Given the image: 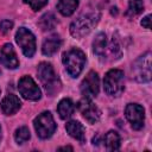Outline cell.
Here are the masks:
<instances>
[{
	"label": "cell",
	"mask_w": 152,
	"mask_h": 152,
	"mask_svg": "<svg viewBox=\"0 0 152 152\" xmlns=\"http://www.w3.org/2000/svg\"><path fill=\"white\" fill-rule=\"evenodd\" d=\"M103 142L107 150L115 151L120 148V135L115 131H109L103 138Z\"/></svg>",
	"instance_id": "19"
},
{
	"label": "cell",
	"mask_w": 152,
	"mask_h": 152,
	"mask_svg": "<svg viewBox=\"0 0 152 152\" xmlns=\"http://www.w3.org/2000/svg\"><path fill=\"white\" fill-rule=\"evenodd\" d=\"M65 150L72 151V147H71V146H64V147H59V148H58V151H65Z\"/></svg>",
	"instance_id": "26"
},
{
	"label": "cell",
	"mask_w": 152,
	"mask_h": 152,
	"mask_svg": "<svg viewBox=\"0 0 152 152\" xmlns=\"http://www.w3.org/2000/svg\"><path fill=\"white\" fill-rule=\"evenodd\" d=\"M62 61L65 65L68 74L71 77H77L82 72L83 66L86 64V55L82 50L74 48L63 53Z\"/></svg>",
	"instance_id": "3"
},
{
	"label": "cell",
	"mask_w": 152,
	"mask_h": 152,
	"mask_svg": "<svg viewBox=\"0 0 152 152\" xmlns=\"http://www.w3.org/2000/svg\"><path fill=\"white\" fill-rule=\"evenodd\" d=\"M65 129L69 133L70 137H72L74 139L78 140L80 142H84L86 141V129L82 126V124H80L78 121H69L65 125Z\"/></svg>",
	"instance_id": "14"
},
{
	"label": "cell",
	"mask_w": 152,
	"mask_h": 152,
	"mask_svg": "<svg viewBox=\"0 0 152 152\" xmlns=\"http://www.w3.org/2000/svg\"><path fill=\"white\" fill-rule=\"evenodd\" d=\"M107 46H108V43H107L106 34L102 33V32L97 33L96 37H95V39L93 40V50H94V53L97 55L99 57H104Z\"/></svg>",
	"instance_id": "16"
},
{
	"label": "cell",
	"mask_w": 152,
	"mask_h": 152,
	"mask_svg": "<svg viewBox=\"0 0 152 152\" xmlns=\"http://www.w3.org/2000/svg\"><path fill=\"white\" fill-rule=\"evenodd\" d=\"M77 6L78 0H59L57 4V10L62 15L69 17L76 11Z\"/></svg>",
	"instance_id": "18"
},
{
	"label": "cell",
	"mask_w": 152,
	"mask_h": 152,
	"mask_svg": "<svg viewBox=\"0 0 152 152\" xmlns=\"http://www.w3.org/2000/svg\"><path fill=\"white\" fill-rule=\"evenodd\" d=\"M13 27V23L11 20H7V19H4L0 21V32L1 33H7L11 31V28Z\"/></svg>",
	"instance_id": "24"
},
{
	"label": "cell",
	"mask_w": 152,
	"mask_h": 152,
	"mask_svg": "<svg viewBox=\"0 0 152 152\" xmlns=\"http://www.w3.org/2000/svg\"><path fill=\"white\" fill-rule=\"evenodd\" d=\"M99 89H100V80L97 72L89 71L81 83V93L83 97H88V99L95 97L99 94Z\"/></svg>",
	"instance_id": "10"
},
{
	"label": "cell",
	"mask_w": 152,
	"mask_h": 152,
	"mask_svg": "<svg viewBox=\"0 0 152 152\" xmlns=\"http://www.w3.org/2000/svg\"><path fill=\"white\" fill-rule=\"evenodd\" d=\"M99 19H100V13L97 11H89L87 13H82L70 25L71 36H74L75 38L84 37L96 26Z\"/></svg>",
	"instance_id": "1"
},
{
	"label": "cell",
	"mask_w": 152,
	"mask_h": 152,
	"mask_svg": "<svg viewBox=\"0 0 152 152\" xmlns=\"http://www.w3.org/2000/svg\"><path fill=\"white\" fill-rule=\"evenodd\" d=\"M0 140H1V128H0Z\"/></svg>",
	"instance_id": "27"
},
{
	"label": "cell",
	"mask_w": 152,
	"mask_h": 152,
	"mask_svg": "<svg viewBox=\"0 0 152 152\" xmlns=\"http://www.w3.org/2000/svg\"><path fill=\"white\" fill-rule=\"evenodd\" d=\"M15 40L18 43V45L20 46L23 53L26 57H32L36 52V38L33 36V33L25 28V27H20L17 33H15Z\"/></svg>",
	"instance_id": "7"
},
{
	"label": "cell",
	"mask_w": 152,
	"mask_h": 152,
	"mask_svg": "<svg viewBox=\"0 0 152 152\" xmlns=\"http://www.w3.org/2000/svg\"><path fill=\"white\" fill-rule=\"evenodd\" d=\"M0 62L4 66L8 69H15L19 65V61L17 57V53L12 46V44L6 43L0 49Z\"/></svg>",
	"instance_id": "12"
},
{
	"label": "cell",
	"mask_w": 152,
	"mask_h": 152,
	"mask_svg": "<svg viewBox=\"0 0 152 152\" xmlns=\"http://www.w3.org/2000/svg\"><path fill=\"white\" fill-rule=\"evenodd\" d=\"M132 72L138 82L151 81V52H146L140 56L132 65Z\"/></svg>",
	"instance_id": "6"
},
{
	"label": "cell",
	"mask_w": 152,
	"mask_h": 152,
	"mask_svg": "<svg viewBox=\"0 0 152 152\" xmlns=\"http://www.w3.org/2000/svg\"><path fill=\"white\" fill-rule=\"evenodd\" d=\"M125 75L120 69L109 70L103 78L104 91L110 96H119L124 91Z\"/></svg>",
	"instance_id": "4"
},
{
	"label": "cell",
	"mask_w": 152,
	"mask_h": 152,
	"mask_svg": "<svg viewBox=\"0 0 152 152\" xmlns=\"http://www.w3.org/2000/svg\"><path fill=\"white\" fill-rule=\"evenodd\" d=\"M1 110L4 112V114L6 115H13L14 113H17L21 106L20 100L17 95L14 94H8L6 95L2 101H1Z\"/></svg>",
	"instance_id": "13"
},
{
	"label": "cell",
	"mask_w": 152,
	"mask_h": 152,
	"mask_svg": "<svg viewBox=\"0 0 152 152\" xmlns=\"http://www.w3.org/2000/svg\"><path fill=\"white\" fill-rule=\"evenodd\" d=\"M30 138H31V134H30V131L26 126H21L19 128H17V131L14 133V139H15L17 144L21 145V144L26 142Z\"/></svg>",
	"instance_id": "22"
},
{
	"label": "cell",
	"mask_w": 152,
	"mask_h": 152,
	"mask_svg": "<svg viewBox=\"0 0 152 152\" xmlns=\"http://www.w3.org/2000/svg\"><path fill=\"white\" fill-rule=\"evenodd\" d=\"M37 74L40 83L45 88V90L50 94L53 95L61 89V82L59 78L57 77L52 65L48 62H42L38 68H37Z\"/></svg>",
	"instance_id": "2"
},
{
	"label": "cell",
	"mask_w": 152,
	"mask_h": 152,
	"mask_svg": "<svg viewBox=\"0 0 152 152\" xmlns=\"http://www.w3.org/2000/svg\"><path fill=\"white\" fill-rule=\"evenodd\" d=\"M141 26H144V27L147 28V30L151 28V15H150V14L146 15V17L141 20Z\"/></svg>",
	"instance_id": "25"
},
{
	"label": "cell",
	"mask_w": 152,
	"mask_h": 152,
	"mask_svg": "<svg viewBox=\"0 0 152 152\" xmlns=\"http://www.w3.org/2000/svg\"><path fill=\"white\" fill-rule=\"evenodd\" d=\"M34 129L37 132V135L42 139H48L50 138L55 129H56V124L53 120V116L50 112H43L40 113L33 121Z\"/></svg>",
	"instance_id": "5"
},
{
	"label": "cell",
	"mask_w": 152,
	"mask_h": 152,
	"mask_svg": "<svg viewBox=\"0 0 152 152\" xmlns=\"http://www.w3.org/2000/svg\"><path fill=\"white\" fill-rule=\"evenodd\" d=\"M75 110V104L70 99H62L57 106V112L61 119H69Z\"/></svg>",
	"instance_id": "17"
},
{
	"label": "cell",
	"mask_w": 152,
	"mask_h": 152,
	"mask_svg": "<svg viewBox=\"0 0 152 152\" xmlns=\"http://www.w3.org/2000/svg\"><path fill=\"white\" fill-rule=\"evenodd\" d=\"M62 45V40L58 36H51L49 38H46L43 42L42 45V51L45 56H52L53 53H56L58 51V49Z\"/></svg>",
	"instance_id": "15"
},
{
	"label": "cell",
	"mask_w": 152,
	"mask_h": 152,
	"mask_svg": "<svg viewBox=\"0 0 152 152\" xmlns=\"http://www.w3.org/2000/svg\"><path fill=\"white\" fill-rule=\"evenodd\" d=\"M18 89L19 93L23 95L24 99L31 100V101H37L42 96V91L34 80L30 76H23L19 82H18Z\"/></svg>",
	"instance_id": "8"
},
{
	"label": "cell",
	"mask_w": 152,
	"mask_h": 152,
	"mask_svg": "<svg viewBox=\"0 0 152 152\" xmlns=\"http://www.w3.org/2000/svg\"><path fill=\"white\" fill-rule=\"evenodd\" d=\"M77 108L81 112L82 116L90 124H95L100 120L101 116V112L100 109L91 102L90 99L88 97H83L82 100L78 101L77 103Z\"/></svg>",
	"instance_id": "11"
},
{
	"label": "cell",
	"mask_w": 152,
	"mask_h": 152,
	"mask_svg": "<svg viewBox=\"0 0 152 152\" xmlns=\"http://www.w3.org/2000/svg\"><path fill=\"white\" fill-rule=\"evenodd\" d=\"M56 23H57V20H56V18H55V15L52 13L44 14L39 20V25H40L42 30H44V31L52 30L56 26Z\"/></svg>",
	"instance_id": "20"
},
{
	"label": "cell",
	"mask_w": 152,
	"mask_h": 152,
	"mask_svg": "<svg viewBox=\"0 0 152 152\" xmlns=\"http://www.w3.org/2000/svg\"><path fill=\"white\" fill-rule=\"evenodd\" d=\"M24 2L27 4L33 11H39L48 4V0H24Z\"/></svg>",
	"instance_id": "23"
},
{
	"label": "cell",
	"mask_w": 152,
	"mask_h": 152,
	"mask_svg": "<svg viewBox=\"0 0 152 152\" xmlns=\"http://www.w3.org/2000/svg\"><path fill=\"white\" fill-rule=\"evenodd\" d=\"M142 11H144V2H142V0H129L128 10H127V15L135 17V15H139Z\"/></svg>",
	"instance_id": "21"
},
{
	"label": "cell",
	"mask_w": 152,
	"mask_h": 152,
	"mask_svg": "<svg viewBox=\"0 0 152 152\" xmlns=\"http://www.w3.org/2000/svg\"><path fill=\"white\" fill-rule=\"evenodd\" d=\"M126 119L131 122V126L134 129H141L145 122V110L138 103H128L125 109Z\"/></svg>",
	"instance_id": "9"
}]
</instances>
